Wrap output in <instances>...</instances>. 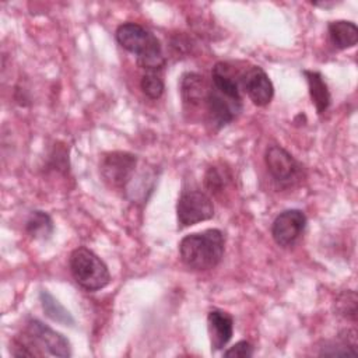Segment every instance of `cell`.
Wrapping results in <instances>:
<instances>
[{"mask_svg":"<svg viewBox=\"0 0 358 358\" xmlns=\"http://www.w3.org/2000/svg\"><path fill=\"white\" fill-rule=\"evenodd\" d=\"M224 245V234L220 229L211 228L186 235L179 243V256L186 267L206 271L220 264Z\"/></svg>","mask_w":358,"mask_h":358,"instance_id":"1","label":"cell"},{"mask_svg":"<svg viewBox=\"0 0 358 358\" xmlns=\"http://www.w3.org/2000/svg\"><path fill=\"white\" fill-rule=\"evenodd\" d=\"M39 348H45L55 357L66 358L71 355L70 341L62 333L38 319H29L22 334L14 338L11 354L15 357H41L43 352Z\"/></svg>","mask_w":358,"mask_h":358,"instance_id":"2","label":"cell"},{"mask_svg":"<svg viewBox=\"0 0 358 358\" xmlns=\"http://www.w3.org/2000/svg\"><path fill=\"white\" fill-rule=\"evenodd\" d=\"M117 43L136 55L137 64L147 71H159L165 66L159 39L148 29L136 22H124L116 29Z\"/></svg>","mask_w":358,"mask_h":358,"instance_id":"3","label":"cell"},{"mask_svg":"<svg viewBox=\"0 0 358 358\" xmlns=\"http://www.w3.org/2000/svg\"><path fill=\"white\" fill-rule=\"evenodd\" d=\"M69 266L74 281L85 291L94 292L105 288L110 282L108 266L85 246H80L71 252Z\"/></svg>","mask_w":358,"mask_h":358,"instance_id":"4","label":"cell"},{"mask_svg":"<svg viewBox=\"0 0 358 358\" xmlns=\"http://www.w3.org/2000/svg\"><path fill=\"white\" fill-rule=\"evenodd\" d=\"M137 168V157L127 151L106 152L99 164L102 179L113 189H126Z\"/></svg>","mask_w":358,"mask_h":358,"instance_id":"5","label":"cell"},{"mask_svg":"<svg viewBox=\"0 0 358 358\" xmlns=\"http://www.w3.org/2000/svg\"><path fill=\"white\" fill-rule=\"evenodd\" d=\"M214 215V204L210 196L200 190H186L180 194L176 204L178 227L186 228Z\"/></svg>","mask_w":358,"mask_h":358,"instance_id":"6","label":"cell"},{"mask_svg":"<svg viewBox=\"0 0 358 358\" xmlns=\"http://www.w3.org/2000/svg\"><path fill=\"white\" fill-rule=\"evenodd\" d=\"M206 110L208 123L215 130H220L234 122L241 113L242 96H232L225 94L211 84L206 98Z\"/></svg>","mask_w":358,"mask_h":358,"instance_id":"7","label":"cell"},{"mask_svg":"<svg viewBox=\"0 0 358 358\" xmlns=\"http://www.w3.org/2000/svg\"><path fill=\"white\" fill-rule=\"evenodd\" d=\"M306 215L303 211L291 208L280 213L271 225V236L281 248L294 246L306 228Z\"/></svg>","mask_w":358,"mask_h":358,"instance_id":"8","label":"cell"},{"mask_svg":"<svg viewBox=\"0 0 358 358\" xmlns=\"http://www.w3.org/2000/svg\"><path fill=\"white\" fill-rule=\"evenodd\" d=\"M241 88L257 106H266L271 102L274 87L267 73L259 66H249L242 70Z\"/></svg>","mask_w":358,"mask_h":358,"instance_id":"9","label":"cell"},{"mask_svg":"<svg viewBox=\"0 0 358 358\" xmlns=\"http://www.w3.org/2000/svg\"><path fill=\"white\" fill-rule=\"evenodd\" d=\"M264 162L270 175L280 183L294 180L301 171L299 162L282 147L271 144L264 154Z\"/></svg>","mask_w":358,"mask_h":358,"instance_id":"10","label":"cell"},{"mask_svg":"<svg viewBox=\"0 0 358 358\" xmlns=\"http://www.w3.org/2000/svg\"><path fill=\"white\" fill-rule=\"evenodd\" d=\"M207 329L210 336L211 351L222 350L232 337L234 319L228 312L213 309L207 315Z\"/></svg>","mask_w":358,"mask_h":358,"instance_id":"11","label":"cell"},{"mask_svg":"<svg viewBox=\"0 0 358 358\" xmlns=\"http://www.w3.org/2000/svg\"><path fill=\"white\" fill-rule=\"evenodd\" d=\"M210 85L206 83L204 77L196 73H186L180 80V94L185 105L190 108L206 105V98Z\"/></svg>","mask_w":358,"mask_h":358,"instance_id":"12","label":"cell"},{"mask_svg":"<svg viewBox=\"0 0 358 358\" xmlns=\"http://www.w3.org/2000/svg\"><path fill=\"white\" fill-rule=\"evenodd\" d=\"M302 73L308 81V88H309V95H310L312 103L315 105L317 115H323L329 109L330 101H331L330 91L327 88L326 81L319 71L303 70Z\"/></svg>","mask_w":358,"mask_h":358,"instance_id":"13","label":"cell"},{"mask_svg":"<svg viewBox=\"0 0 358 358\" xmlns=\"http://www.w3.org/2000/svg\"><path fill=\"white\" fill-rule=\"evenodd\" d=\"M329 38L334 48L344 50L357 45L358 42V28L354 22L345 20L331 21L327 27Z\"/></svg>","mask_w":358,"mask_h":358,"instance_id":"14","label":"cell"},{"mask_svg":"<svg viewBox=\"0 0 358 358\" xmlns=\"http://www.w3.org/2000/svg\"><path fill=\"white\" fill-rule=\"evenodd\" d=\"M39 301L42 305V309L45 312V315L53 320L57 322L60 324L64 326H73L74 324V319L71 316V313L46 289H42L39 292Z\"/></svg>","mask_w":358,"mask_h":358,"instance_id":"15","label":"cell"},{"mask_svg":"<svg viewBox=\"0 0 358 358\" xmlns=\"http://www.w3.org/2000/svg\"><path fill=\"white\" fill-rule=\"evenodd\" d=\"M25 231L34 239H49L53 234V221L48 213L35 210L25 222Z\"/></svg>","mask_w":358,"mask_h":358,"instance_id":"16","label":"cell"},{"mask_svg":"<svg viewBox=\"0 0 358 358\" xmlns=\"http://www.w3.org/2000/svg\"><path fill=\"white\" fill-rule=\"evenodd\" d=\"M141 91L150 99H158L164 94V80L158 71H147L140 83Z\"/></svg>","mask_w":358,"mask_h":358,"instance_id":"17","label":"cell"},{"mask_svg":"<svg viewBox=\"0 0 358 358\" xmlns=\"http://www.w3.org/2000/svg\"><path fill=\"white\" fill-rule=\"evenodd\" d=\"M338 315L355 322L357 317V295L354 291H347L341 294L336 302Z\"/></svg>","mask_w":358,"mask_h":358,"instance_id":"18","label":"cell"},{"mask_svg":"<svg viewBox=\"0 0 358 358\" xmlns=\"http://www.w3.org/2000/svg\"><path fill=\"white\" fill-rule=\"evenodd\" d=\"M225 178H227V176L222 175V172H221L218 168L211 166V168H208V171H207V173H206V178H204L206 187L208 189L210 193H213V194L217 196V194H220V193L224 192V186H225V183L228 182Z\"/></svg>","mask_w":358,"mask_h":358,"instance_id":"19","label":"cell"},{"mask_svg":"<svg viewBox=\"0 0 358 358\" xmlns=\"http://www.w3.org/2000/svg\"><path fill=\"white\" fill-rule=\"evenodd\" d=\"M253 355V347L249 341H238L231 348L224 351V357L227 358H250Z\"/></svg>","mask_w":358,"mask_h":358,"instance_id":"20","label":"cell"}]
</instances>
